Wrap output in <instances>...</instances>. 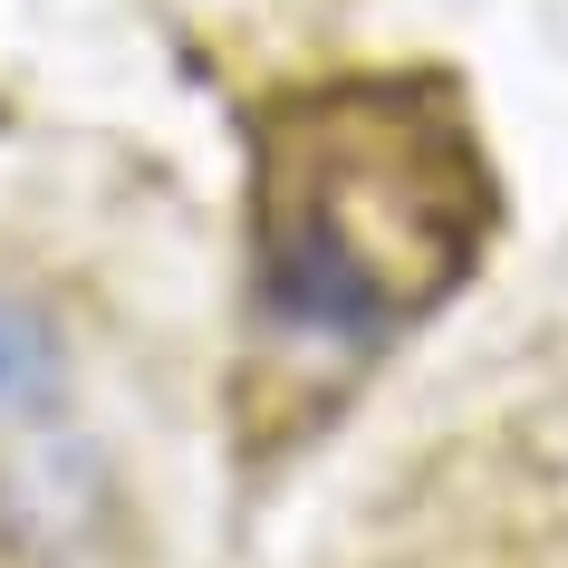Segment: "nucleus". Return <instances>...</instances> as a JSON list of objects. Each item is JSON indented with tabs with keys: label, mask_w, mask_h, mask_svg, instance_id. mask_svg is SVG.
<instances>
[{
	"label": "nucleus",
	"mask_w": 568,
	"mask_h": 568,
	"mask_svg": "<svg viewBox=\"0 0 568 568\" xmlns=\"http://www.w3.org/2000/svg\"><path fill=\"white\" fill-rule=\"evenodd\" d=\"M68 395V337L59 318L39 300H20V290H0V424L20 415H49Z\"/></svg>",
	"instance_id": "f257e3e1"
}]
</instances>
